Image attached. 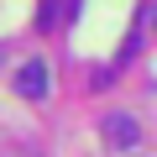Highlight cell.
Returning <instances> with one entry per match:
<instances>
[{
	"instance_id": "obj_1",
	"label": "cell",
	"mask_w": 157,
	"mask_h": 157,
	"mask_svg": "<svg viewBox=\"0 0 157 157\" xmlns=\"http://www.w3.org/2000/svg\"><path fill=\"white\" fill-rule=\"evenodd\" d=\"M100 136H105L115 152H136V147H141V121H131V115L110 110V115L100 121Z\"/></svg>"
},
{
	"instance_id": "obj_2",
	"label": "cell",
	"mask_w": 157,
	"mask_h": 157,
	"mask_svg": "<svg viewBox=\"0 0 157 157\" xmlns=\"http://www.w3.org/2000/svg\"><path fill=\"white\" fill-rule=\"evenodd\" d=\"M16 89H21L26 100H42V94H47V63H37V58L21 63V68H16Z\"/></svg>"
}]
</instances>
